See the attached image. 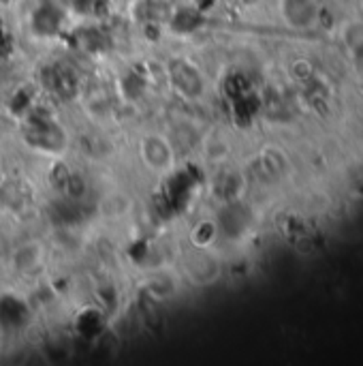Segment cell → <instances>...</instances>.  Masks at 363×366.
I'll return each instance as SVG.
<instances>
[{
  "mask_svg": "<svg viewBox=\"0 0 363 366\" xmlns=\"http://www.w3.org/2000/svg\"><path fill=\"white\" fill-rule=\"evenodd\" d=\"M60 24V9L54 0H41V5L34 11V26L38 28H48V30H56Z\"/></svg>",
  "mask_w": 363,
  "mask_h": 366,
  "instance_id": "6da1fadb",
  "label": "cell"
},
{
  "mask_svg": "<svg viewBox=\"0 0 363 366\" xmlns=\"http://www.w3.org/2000/svg\"><path fill=\"white\" fill-rule=\"evenodd\" d=\"M194 3H197L199 7H206V5H210V3H212V0H194Z\"/></svg>",
  "mask_w": 363,
  "mask_h": 366,
  "instance_id": "7a4b0ae2",
  "label": "cell"
}]
</instances>
